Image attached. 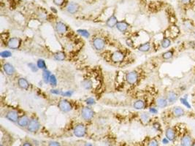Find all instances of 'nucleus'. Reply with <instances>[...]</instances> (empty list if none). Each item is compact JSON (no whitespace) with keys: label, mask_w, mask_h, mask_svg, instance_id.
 Masks as SVG:
<instances>
[{"label":"nucleus","mask_w":195,"mask_h":146,"mask_svg":"<svg viewBox=\"0 0 195 146\" xmlns=\"http://www.w3.org/2000/svg\"><path fill=\"white\" fill-rule=\"evenodd\" d=\"M83 85L85 89H90L92 86V83H91V81L86 80H84L83 82Z\"/></svg>","instance_id":"7c9ffc66"},{"label":"nucleus","mask_w":195,"mask_h":146,"mask_svg":"<svg viewBox=\"0 0 195 146\" xmlns=\"http://www.w3.org/2000/svg\"><path fill=\"white\" fill-rule=\"evenodd\" d=\"M171 44H172V40L167 37H164L161 41V45H162V48H165V49L169 48Z\"/></svg>","instance_id":"a878e982"},{"label":"nucleus","mask_w":195,"mask_h":146,"mask_svg":"<svg viewBox=\"0 0 195 146\" xmlns=\"http://www.w3.org/2000/svg\"><path fill=\"white\" fill-rule=\"evenodd\" d=\"M55 29L57 33L61 35V34H64L65 32H66V30H67V26H66L64 23H62V22H57V23H56Z\"/></svg>","instance_id":"f3484780"},{"label":"nucleus","mask_w":195,"mask_h":146,"mask_svg":"<svg viewBox=\"0 0 195 146\" xmlns=\"http://www.w3.org/2000/svg\"><path fill=\"white\" fill-rule=\"evenodd\" d=\"M175 48H172L171 49L168 50V51H165V53L162 54V58L164 60H170L172 58H173V56H175Z\"/></svg>","instance_id":"a211bd4d"},{"label":"nucleus","mask_w":195,"mask_h":146,"mask_svg":"<svg viewBox=\"0 0 195 146\" xmlns=\"http://www.w3.org/2000/svg\"><path fill=\"white\" fill-rule=\"evenodd\" d=\"M180 3L184 6H188L191 3L192 0H179Z\"/></svg>","instance_id":"c9c22d12"},{"label":"nucleus","mask_w":195,"mask_h":146,"mask_svg":"<svg viewBox=\"0 0 195 146\" xmlns=\"http://www.w3.org/2000/svg\"><path fill=\"white\" fill-rule=\"evenodd\" d=\"M194 36H195V28H194Z\"/></svg>","instance_id":"c03bdc74"},{"label":"nucleus","mask_w":195,"mask_h":146,"mask_svg":"<svg viewBox=\"0 0 195 146\" xmlns=\"http://www.w3.org/2000/svg\"><path fill=\"white\" fill-rule=\"evenodd\" d=\"M0 146H4V145H3V144L1 143V145H0Z\"/></svg>","instance_id":"a18cd8bd"},{"label":"nucleus","mask_w":195,"mask_h":146,"mask_svg":"<svg viewBox=\"0 0 195 146\" xmlns=\"http://www.w3.org/2000/svg\"><path fill=\"white\" fill-rule=\"evenodd\" d=\"M126 79L130 85H134L138 80V73L135 71L129 72L126 75Z\"/></svg>","instance_id":"9b49d317"},{"label":"nucleus","mask_w":195,"mask_h":146,"mask_svg":"<svg viewBox=\"0 0 195 146\" xmlns=\"http://www.w3.org/2000/svg\"><path fill=\"white\" fill-rule=\"evenodd\" d=\"M191 146H195V139H193V142L192 144H191Z\"/></svg>","instance_id":"37998d69"},{"label":"nucleus","mask_w":195,"mask_h":146,"mask_svg":"<svg viewBox=\"0 0 195 146\" xmlns=\"http://www.w3.org/2000/svg\"><path fill=\"white\" fill-rule=\"evenodd\" d=\"M78 8H79V6H78V4L72 2L68 4L67 7H66V10L70 14H75L78 10Z\"/></svg>","instance_id":"b1692460"},{"label":"nucleus","mask_w":195,"mask_h":146,"mask_svg":"<svg viewBox=\"0 0 195 146\" xmlns=\"http://www.w3.org/2000/svg\"><path fill=\"white\" fill-rule=\"evenodd\" d=\"M126 44H127V45L130 47L133 46V42H132V40H131V39H127V40H126Z\"/></svg>","instance_id":"a19ab883"},{"label":"nucleus","mask_w":195,"mask_h":146,"mask_svg":"<svg viewBox=\"0 0 195 146\" xmlns=\"http://www.w3.org/2000/svg\"><path fill=\"white\" fill-rule=\"evenodd\" d=\"M48 146H61V143H59L57 141H51L48 142Z\"/></svg>","instance_id":"e433bc0d"},{"label":"nucleus","mask_w":195,"mask_h":146,"mask_svg":"<svg viewBox=\"0 0 195 146\" xmlns=\"http://www.w3.org/2000/svg\"><path fill=\"white\" fill-rule=\"evenodd\" d=\"M87 132V128L83 123H78L73 129V134L77 138H83Z\"/></svg>","instance_id":"20e7f679"},{"label":"nucleus","mask_w":195,"mask_h":146,"mask_svg":"<svg viewBox=\"0 0 195 146\" xmlns=\"http://www.w3.org/2000/svg\"><path fill=\"white\" fill-rule=\"evenodd\" d=\"M29 121H30V118H29L27 116L24 115V116H22L21 117L19 118L17 123L19 126H20V127L26 128L27 127L28 124H29Z\"/></svg>","instance_id":"2eb2a0df"},{"label":"nucleus","mask_w":195,"mask_h":146,"mask_svg":"<svg viewBox=\"0 0 195 146\" xmlns=\"http://www.w3.org/2000/svg\"><path fill=\"white\" fill-rule=\"evenodd\" d=\"M133 107L136 110H143L146 107V102L143 99H137L134 102Z\"/></svg>","instance_id":"5701e85b"},{"label":"nucleus","mask_w":195,"mask_h":146,"mask_svg":"<svg viewBox=\"0 0 195 146\" xmlns=\"http://www.w3.org/2000/svg\"><path fill=\"white\" fill-rule=\"evenodd\" d=\"M183 23H184V27H185L186 29H188V30H194V29L195 26L193 24V23L190 20H184Z\"/></svg>","instance_id":"bb28decb"},{"label":"nucleus","mask_w":195,"mask_h":146,"mask_svg":"<svg viewBox=\"0 0 195 146\" xmlns=\"http://www.w3.org/2000/svg\"><path fill=\"white\" fill-rule=\"evenodd\" d=\"M193 142V138L191 136L189 131L187 129V127H184V133L181 138V146H191Z\"/></svg>","instance_id":"7ed1b4c3"},{"label":"nucleus","mask_w":195,"mask_h":146,"mask_svg":"<svg viewBox=\"0 0 195 146\" xmlns=\"http://www.w3.org/2000/svg\"><path fill=\"white\" fill-rule=\"evenodd\" d=\"M156 104L158 107H160V108H165L166 107H167V105L169 104L167 100L165 97H159L156 99Z\"/></svg>","instance_id":"6ab92c4d"},{"label":"nucleus","mask_w":195,"mask_h":146,"mask_svg":"<svg viewBox=\"0 0 195 146\" xmlns=\"http://www.w3.org/2000/svg\"><path fill=\"white\" fill-rule=\"evenodd\" d=\"M111 59L114 62H120L124 59V54L121 51H115L112 54Z\"/></svg>","instance_id":"dca6fc26"},{"label":"nucleus","mask_w":195,"mask_h":146,"mask_svg":"<svg viewBox=\"0 0 195 146\" xmlns=\"http://www.w3.org/2000/svg\"><path fill=\"white\" fill-rule=\"evenodd\" d=\"M148 146H159V141L156 138H153V139H151L149 141Z\"/></svg>","instance_id":"2f4dec72"},{"label":"nucleus","mask_w":195,"mask_h":146,"mask_svg":"<svg viewBox=\"0 0 195 146\" xmlns=\"http://www.w3.org/2000/svg\"><path fill=\"white\" fill-rule=\"evenodd\" d=\"M179 93L178 91H175V90H172V91H169L166 94V97L165 98L167 100L168 103L169 104H174L175 102H176L177 100L179 98Z\"/></svg>","instance_id":"0eeeda50"},{"label":"nucleus","mask_w":195,"mask_h":146,"mask_svg":"<svg viewBox=\"0 0 195 146\" xmlns=\"http://www.w3.org/2000/svg\"><path fill=\"white\" fill-rule=\"evenodd\" d=\"M21 146H33L30 142H24L22 144Z\"/></svg>","instance_id":"79ce46f5"},{"label":"nucleus","mask_w":195,"mask_h":146,"mask_svg":"<svg viewBox=\"0 0 195 146\" xmlns=\"http://www.w3.org/2000/svg\"><path fill=\"white\" fill-rule=\"evenodd\" d=\"M150 49V42H146L145 43L140 44L138 47H137V50L141 52H148L149 50Z\"/></svg>","instance_id":"393cba45"},{"label":"nucleus","mask_w":195,"mask_h":146,"mask_svg":"<svg viewBox=\"0 0 195 146\" xmlns=\"http://www.w3.org/2000/svg\"><path fill=\"white\" fill-rule=\"evenodd\" d=\"M116 27L117 28L118 30L122 32H125L129 28V24L126 23L124 20H122V21H119L118 23L116 24Z\"/></svg>","instance_id":"4be33fe9"},{"label":"nucleus","mask_w":195,"mask_h":146,"mask_svg":"<svg viewBox=\"0 0 195 146\" xmlns=\"http://www.w3.org/2000/svg\"><path fill=\"white\" fill-rule=\"evenodd\" d=\"M165 136L169 141L174 142L177 138V131L173 127H167L165 130Z\"/></svg>","instance_id":"1a4fd4ad"},{"label":"nucleus","mask_w":195,"mask_h":146,"mask_svg":"<svg viewBox=\"0 0 195 146\" xmlns=\"http://www.w3.org/2000/svg\"><path fill=\"white\" fill-rule=\"evenodd\" d=\"M18 85L19 88H20L21 89L27 90L29 88V83L27 81V80L24 78H20L18 80Z\"/></svg>","instance_id":"412c9836"},{"label":"nucleus","mask_w":195,"mask_h":146,"mask_svg":"<svg viewBox=\"0 0 195 146\" xmlns=\"http://www.w3.org/2000/svg\"><path fill=\"white\" fill-rule=\"evenodd\" d=\"M5 118L13 123H17L19 119L18 113L15 110H10L5 115Z\"/></svg>","instance_id":"ddd939ff"},{"label":"nucleus","mask_w":195,"mask_h":146,"mask_svg":"<svg viewBox=\"0 0 195 146\" xmlns=\"http://www.w3.org/2000/svg\"><path fill=\"white\" fill-rule=\"evenodd\" d=\"M141 119L143 121L147 123V122L150 120V117H149L148 115L146 114V113H143V114L141 115Z\"/></svg>","instance_id":"f704fd0d"},{"label":"nucleus","mask_w":195,"mask_h":146,"mask_svg":"<svg viewBox=\"0 0 195 146\" xmlns=\"http://www.w3.org/2000/svg\"><path fill=\"white\" fill-rule=\"evenodd\" d=\"M54 58L57 61H63L66 59V55L64 52H57L54 54Z\"/></svg>","instance_id":"c85d7f7f"},{"label":"nucleus","mask_w":195,"mask_h":146,"mask_svg":"<svg viewBox=\"0 0 195 146\" xmlns=\"http://www.w3.org/2000/svg\"><path fill=\"white\" fill-rule=\"evenodd\" d=\"M85 102H86V103L88 104H93L95 103V101H94V99H92V98H88Z\"/></svg>","instance_id":"ea45409f"},{"label":"nucleus","mask_w":195,"mask_h":146,"mask_svg":"<svg viewBox=\"0 0 195 146\" xmlns=\"http://www.w3.org/2000/svg\"><path fill=\"white\" fill-rule=\"evenodd\" d=\"M20 44H21V40L20 38L14 37H12L9 39V41L7 42V47L10 49L16 50L20 48Z\"/></svg>","instance_id":"6e6552de"},{"label":"nucleus","mask_w":195,"mask_h":146,"mask_svg":"<svg viewBox=\"0 0 195 146\" xmlns=\"http://www.w3.org/2000/svg\"><path fill=\"white\" fill-rule=\"evenodd\" d=\"M54 2L57 5L61 6L64 2V0H54Z\"/></svg>","instance_id":"58836bf2"},{"label":"nucleus","mask_w":195,"mask_h":146,"mask_svg":"<svg viewBox=\"0 0 195 146\" xmlns=\"http://www.w3.org/2000/svg\"><path fill=\"white\" fill-rule=\"evenodd\" d=\"M165 114H166V116L169 118L175 119L189 116L191 113L186 110L184 107H180V106H175V107H170L168 110H167L165 112Z\"/></svg>","instance_id":"f257e3e1"},{"label":"nucleus","mask_w":195,"mask_h":146,"mask_svg":"<svg viewBox=\"0 0 195 146\" xmlns=\"http://www.w3.org/2000/svg\"><path fill=\"white\" fill-rule=\"evenodd\" d=\"M58 107L61 111L64 112V113H68L70 110H72V107L69 102H68L66 99H61L59 102Z\"/></svg>","instance_id":"9d476101"},{"label":"nucleus","mask_w":195,"mask_h":146,"mask_svg":"<svg viewBox=\"0 0 195 146\" xmlns=\"http://www.w3.org/2000/svg\"><path fill=\"white\" fill-rule=\"evenodd\" d=\"M118 22H119V20H118L117 18L116 17L115 15H113V16H110V17L107 20V21H106V25H107L109 28H113L114 26H116Z\"/></svg>","instance_id":"aec40b11"},{"label":"nucleus","mask_w":195,"mask_h":146,"mask_svg":"<svg viewBox=\"0 0 195 146\" xmlns=\"http://www.w3.org/2000/svg\"><path fill=\"white\" fill-rule=\"evenodd\" d=\"M1 56L2 57H9L11 56V53L9 52V51H3V52L1 53Z\"/></svg>","instance_id":"4c0bfd02"},{"label":"nucleus","mask_w":195,"mask_h":146,"mask_svg":"<svg viewBox=\"0 0 195 146\" xmlns=\"http://www.w3.org/2000/svg\"><path fill=\"white\" fill-rule=\"evenodd\" d=\"M51 73H50L48 70H45L42 73V78H43V80L45 83H48L50 81V78H51Z\"/></svg>","instance_id":"cd10ccee"},{"label":"nucleus","mask_w":195,"mask_h":146,"mask_svg":"<svg viewBox=\"0 0 195 146\" xmlns=\"http://www.w3.org/2000/svg\"><path fill=\"white\" fill-rule=\"evenodd\" d=\"M93 45H94V48L97 51H100L105 48V40L102 38L97 37L93 41Z\"/></svg>","instance_id":"f8f14e48"},{"label":"nucleus","mask_w":195,"mask_h":146,"mask_svg":"<svg viewBox=\"0 0 195 146\" xmlns=\"http://www.w3.org/2000/svg\"><path fill=\"white\" fill-rule=\"evenodd\" d=\"M3 70L5 73V74L8 76H12L16 73V69L10 63H6L3 65Z\"/></svg>","instance_id":"4468645a"},{"label":"nucleus","mask_w":195,"mask_h":146,"mask_svg":"<svg viewBox=\"0 0 195 146\" xmlns=\"http://www.w3.org/2000/svg\"><path fill=\"white\" fill-rule=\"evenodd\" d=\"M94 116V110L88 107H84L81 110V117L86 121H89L93 118Z\"/></svg>","instance_id":"423d86ee"},{"label":"nucleus","mask_w":195,"mask_h":146,"mask_svg":"<svg viewBox=\"0 0 195 146\" xmlns=\"http://www.w3.org/2000/svg\"><path fill=\"white\" fill-rule=\"evenodd\" d=\"M78 32L80 34V35H82L83 37H86V38L89 37V36H90L89 32L86 30H84V29H82V30H81H81H78Z\"/></svg>","instance_id":"473e14b6"},{"label":"nucleus","mask_w":195,"mask_h":146,"mask_svg":"<svg viewBox=\"0 0 195 146\" xmlns=\"http://www.w3.org/2000/svg\"><path fill=\"white\" fill-rule=\"evenodd\" d=\"M40 128V123L39 122V121L33 118L30 119V121L26 127V129L28 132H31V133H37L39 131Z\"/></svg>","instance_id":"39448f33"},{"label":"nucleus","mask_w":195,"mask_h":146,"mask_svg":"<svg viewBox=\"0 0 195 146\" xmlns=\"http://www.w3.org/2000/svg\"><path fill=\"white\" fill-rule=\"evenodd\" d=\"M37 67L39 69H42V70H46V64H45V62L44 61V60L42 59H39L37 62Z\"/></svg>","instance_id":"c756f323"},{"label":"nucleus","mask_w":195,"mask_h":146,"mask_svg":"<svg viewBox=\"0 0 195 146\" xmlns=\"http://www.w3.org/2000/svg\"><path fill=\"white\" fill-rule=\"evenodd\" d=\"M49 82L51 83V84L52 86H56V85H57V78H56V77L54 76V75H51Z\"/></svg>","instance_id":"72a5a7b5"},{"label":"nucleus","mask_w":195,"mask_h":146,"mask_svg":"<svg viewBox=\"0 0 195 146\" xmlns=\"http://www.w3.org/2000/svg\"><path fill=\"white\" fill-rule=\"evenodd\" d=\"M180 33H181V30L179 27L175 24H172L167 29L166 32L165 33V37H167L171 40H173L178 37Z\"/></svg>","instance_id":"f03ea898"}]
</instances>
